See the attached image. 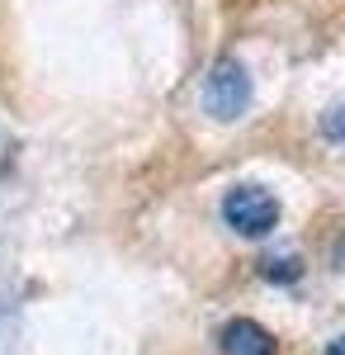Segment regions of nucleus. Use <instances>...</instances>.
Here are the masks:
<instances>
[{
	"label": "nucleus",
	"instance_id": "1",
	"mask_svg": "<svg viewBox=\"0 0 345 355\" xmlns=\"http://www.w3.org/2000/svg\"><path fill=\"white\" fill-rule=\"evenodd\" d=\"M222 214H227V223L237 232L265 237L269 227L279 223V204H274V194L256 190V185H237V190H227V199H222Z\"/></svg>",
	"mask_w": 345,
	"mask_h": 355
},
{
	"label": "nucleus",
	"instance_id": "5",
	"mask_svg": "<svg viewBox=\"0 0 345 355\" xmlns=\"http://www.w3.org/2000/svg\"><path fill=\"white\" fill-rule=\"evenodd\" d=\"M336 261H341V266H345V242H341V251H336Z\"/></svg>",
	"mask_w": 345,
	"mask_h": 355
},
{
	"label": "nucleus",
	"instance_id": "4",
	"mask_svg": "<svg viewBox=\"0 0 345 355\" xmlns=\"http://www.w3.org/2000/svg\"><path fill=\"white\" fill-rule=\"evenodd\" d=\"M326 355H345V331L336 336V341H331V346H326Z\"/></svg>",
	"mask_w": 345,
	"mask_h": 355
},
{
	"label": "nucleus",
	"instance_id": "3",
	"mask_svg": "<svg viewBox=\"0 0 345 355\" xmlns=\"http://www.w3.org/2000/svg\"><path fill=\"white\" fill-rule=\"evenodd\" d=\"M222 355H274V336L251 318H237L222 327Z\"/></svg>",
	"mask_w": 345,
	"mask_h": 355
},
{
	"label": "nucleus",
	"instance_id": "2",
	"mask_svg": "<svg viewBox=\"0 0 345 355\" xmlns=\"http://www.w3.org/2000/svg\"><path fill=\"white\" fill-rule=\"evenodd\" d=\"M204 100H209V110L218 114V119H232L237 110H246V100H251L246 71H241L237 62H218L209 85H204Z\"/></svg>",
	"mask_w": 345,
	"mask_h": 355
}]
</instances>
